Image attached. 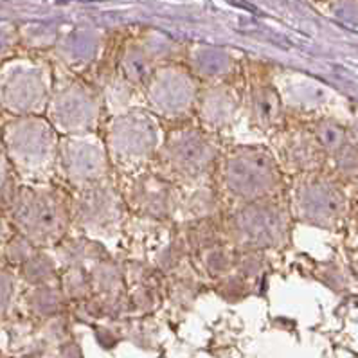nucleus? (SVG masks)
I'll list each match as a JSON object with an SVG mask.
<instances>
[{"instance_id":"4","label":"nucleus","mask_w":358,"mask_h":358,"mask_svg":"<svg viewBox=\"0 0 358 358\" xmlns=\"http://www.w3.org/2000/svg\"><path fill=\"white\" fill-rule=\"evenodd\" d=\"M13 171L15 169L9 162L2 131H0V209H6V211H9L18 191V187L13 186Z\"/></svg>"},{"instance_id":"8","label":"nucleus","mask_w":358,"mask_h":358,"mask_svg":"<svg viewBox=\"0 0 358 358\" xmlns=\"http://www.w3.org/2000/svg\"><path fill=\"white\" fill-rule=\"evenodd\" d=\"M15 290H17V281L11 270L0 265V317L4 315L13 303Z\"/></svg>"},{"instance_id":"5","label":"nucleus","mask_w":358,"mask_h":358,"mask_svg":"<svg viewBox=\"0 0 358 358\" xmlns=\"http://www.w3.org/2000/svg\"><path fill=\"white\" fill-rule=\"evenodd\" d=\"M36 245L31 243L26 236L22 234H15V236L8 238V241L2 247V252H4V259L8 262V265L18 266L20 268L26 262H29L31 257L36 254Z\"/></svg>"},{"instance_id":"6","label":"nucleus","mask_w":358,"mask_h":358,"mask_svg":"<svg viewBox=\"0 0 358 358\" xmlns=\"http://www.w3.org/2000/svg\"><path fill=\"white\" fill-rule=\"evenodd\" d=\"M20 275L26 279L31 285H36V287H43L49 282L52 275V265L51 262L47 259L43 254L36 252L29 262H26L20 266Z\"/></svg>"},{"instance_id":"3","label":"nucleus","mask_w":358,"mask_h":358,"mask_svg":"<svg viewBox=\"0 0 358 358\" xmlns=\"http://www.w3.org/2000/svg\"><path fill=\"white\" fill-rule=\"evenodd\" d=\"M51 99L43 69L27 59L0 65V110L13 117L40 115Z\"/></svg>"},{"instance_id":"2","label":"nucleus","mask_w":358,"mask_h":358,"mask_svg":"<svg viewBox=\"0 0 358 358\" xmlns=\"http://www.w3.org/2000/svg\"><path fill=\"white\" fill-rule=\"evenodd\" d=\"M9 218L18 234L36 247H47L62 238L65 231V207L58 194L47 187H18L9 207Z\"/></svg>"},{"instance_id":"1","label":"nucleus","mask_w":358,"mask_h":358,"mask_svg":"<svg viewBox=\"0 0 358 358\" xmlns=\"http://www.w3.org/2000/svg\"><path fill=\"white\" fill-rule=\"evenodd\" d=\"M0 131L15 171L33 178L51 171L59 146L56 130L47 119L40 115L11 117Z\"/></svg>"},{"instance_id":"7","label":"nucleus","mask_w":358,"mask_h":358,"mask_svg":"<svg viewBox=\"0 0 358 358\" xmlns=\"http://www.w3.org/2000/svg\"><path fill=\"white\" fill-rule=\"evenodd\" d=\"M52 295H55V290L47 285L36 287L27 295V304L36 315H51L56 312V304H58L56 297H52Z\"/></svg>"},{"instance_id":"9","label":"nucleus","mask_w":358,"mask_h":358,"mask_svg":"<svg viewBox=\"0 0 358 358\" xmlns=\"http://www.w3.org/2000/svg\"><path fill=\"white\" fill-rule=\"evenodd\" d=\"M6 241H8V229H6L4 218H2V215H0V250H2Z\"/></svg>"}]
</instances>
